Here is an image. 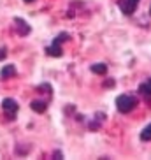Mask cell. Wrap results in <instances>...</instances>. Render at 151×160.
<instances>
[{
	"label": "cell",
	"mask_w": 151,
	"mask_h": 160,
	"mask_svg": "<svg viewBox=\"0 0 151 160\" xmlns=\"http://www.w3.org/2000/svg\"><path fill=\"white\" fill-rule=\"evenodd\" d=\"M137 92H139L144 99H151V79H146L144 83H141Z\"/></svg>",
	"instance_id": "6"
},
{
	"label": "cell",
	"mask_w": 151,
	"mask_h": 160,
	"mask_svg": "<svg viewBox=\"0 0 151 160\" xmlns=\"http://www.w3.org/2000/svg\"><path fill=\"white\" fill-rule=\"evenodd\" d=\"M0 76L4 78V79H9V78H14L16 76V67L14 65H5L0 72Z\"/></svg>",
	"instance_id": "8"
},
{
	"label": "cell",
	"mask_w": 151,
	"mask_h": 160,
	"mask_svg": "<svg viewBox=\"0 0 151 160\" xmlns=\"http://www.w3.org/2000/svg\"><path fill=\"white\" fill-rule=\"evenodd\" d=\"M25 2H27V4H30V2H33V0H25Z\"/></svg>",
	"instance_id": "12"
},
{
	"label": "cell",
	"mask_w": 151,
	"mask_h": 160,
	"mask_svg": "<svg viewBox=\"0 0 151 160\" xmlns=\"http://www.w3.org/2000/svg\"><path fill=\"white\" fill-rule=\"evenodd\" d=\"M30 108H32L35 113H44V111L47 109V102L46 100H32Z\"/></svg>",
	"instance_id": "7"
},
{
	"label": "cell",
	"mask_w": 151,
	"mask_h": 160,
	"mask_svg": "<svg viewBox=\"0 0 151 160\" xmlns=\"http://www.w3.org/2000/svg\"><path fill=\"white\" fill-rule=\"evenodd\" d=\"M118 4H119V9H121L123 14L130 16L135 12L137 5H139V0H119Z\"/></svg>",
	"instance_id": "4"
},
{
	"label": "cell",
	"mask_w": 151,
	"mask_h": 160,
	"mask_svg": "<svg viewBox=\"0 0 151 160\" xmlns=\"http://www.w3.org/2000/svg\"><path fill=\"white\" fill-rule=\"evenodd\" d=\"M135 104H137L135 97H134V95H128V93H123L116 99V108H118V111L123 114L130 113V111L135 108Z\"/></svg>",
	"instance_id": "1"
},
{
	"label": "cell",
	"mask_w": 151,
	"mask_h": 160,
	"mask_svg": "<svg viewBox=\"0 0 151 160\" xmlns=\"http://www.w3.org/2000/svg\"><path fill=\"white\" fill-rule=\"evenodd\" d=\"M4 57H5V49H0V60H2Z\"/></svg>",
	"instance_id": "11"
},
{
	"label": "cell",
	"mask_w": 151,
	"mask_h": 160,
	"mask_svg": "<svg viewBox=\"0 0 151 160\" xmlns=\"http://www.w3.org/2000/svg\"><path fill=\"white\" fill-rule=\"evenodd\" d=\"M63 41H69V33H60L55 41H53L49 46L46 48V53L49 55V57H61V46L60 44L63 42Z\"/></svg>",
	"instance_id": "2"
},
{
	"label": "cell",
	"mask_w": 151,
	"mask_h": 160,
	"mask_svg": "<svg viewBox=\"0 0 151 160\" xmlns=\"http://www.w3.org/2000/svg\"><path fill=\"white\" fill-rule=\"evenodd\" d=\"M91 72L100 74V76H105L107 74V65H105V63H95V65H91Z\"/></svg>",
	"instance_id": "9"
},
{
	"label": "cell",
	"mask_w": 151,
	"mask_h": 160,
	"mask_svg": "<svg viewBox=\"0 0 151 160\" xmlns=\"http://www.w3.org/2000/svg\"><path fill=\"white\" fill-rule=\"evenodd\" d=\"M14 27H16L19 35H28L30 33V25L21 18H14Z\"/></svg>",
	"instance_id": "5"
},
{
	"label": "cell",
	"mask_w": 151,
	"mask_h": 160,
	"mask_svg": "<svg viewBox=\"0 0 151 160\" xmlns=\"http://www.w3.org/2000/svg\"><path fill=\"white\" fill-rule=\"evenodd\" d=\"M141 141H151V123L148 125V127L142 128V132H141Z\"/></svg>",
	"instance_id": "10"
},
{
	"label": "cell",
	"mask_w": 151,
	"mask_h": 160,
	"mask_svg": "<svg viewBox=\"0 0 151 160\" xmlns=\"http://www.w3.org/2000/svg\"><path fill=\"white\" fill-rule=\"evenodd\" d=\"M149 14H151V7H149Z\"/></svg>",
	"instance_id": "13"
},
{
	"label": "cell",
	"mask_w": 151,
	"mask_h": 160,
	"mask_svg": "<svg viewBox=\"0 0 151 160\" xmlns=\"http://www.w3.org/2000/svg\"><path fill=\"white\" fill-rule=\"evenodd\" d=\"M2 109H4V113L9 116V120H14L19 106H18V102H16L14 99H4L2 100Z\"/></svg>",
	"instance_id": "3"
}]
</instances>
